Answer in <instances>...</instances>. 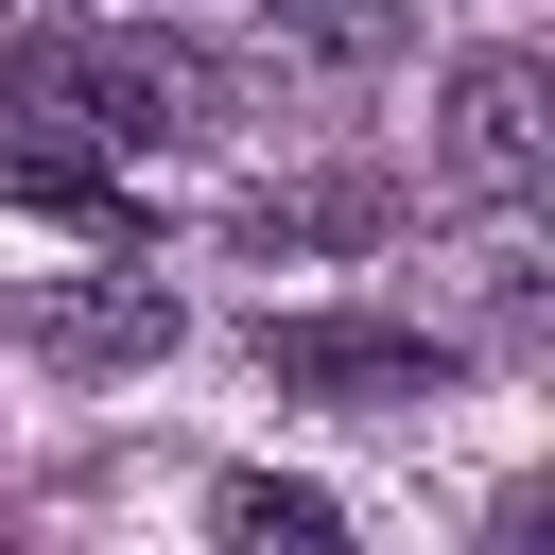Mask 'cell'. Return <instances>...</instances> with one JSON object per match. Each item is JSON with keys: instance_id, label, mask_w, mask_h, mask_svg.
<instances>
[{"instance_id": "cell-5", "label": "cell", "mask_w": 555, "mask_h": 555, "mask_svg": "<svg viewBox=\"0 0 555 555\" xmlns=\"http://www.w3.org/2000/svg\"><path fill=\"white\" fill-rule=\"evenodd\" d=\"M0 191L52 208V225H121V156L69 139V121H17V104H0Z\"/></svg>"}, {"instance_id": "cell-6", "label": "cell", "mask_w": 555, "mask_h": 555, "mask_svg": "<svg viewBox=\"0 0 555 555\" xmlns=\"http://www.w3.org/2000/svg\"><path fill=\"white\" fill-rule=\"evenodd\" d=\"M208 538H225V555H330L347 520H330V486H278V468H225V486H208Z\"/></svg>"}, {"instance_id": "cell-1", "label": "cell", "mask_w": 555, "mask_h": 555, "mask_svg": "<svg viewBox=\"0 0 555 555\" xmlns=\"http://www.w3.org/2000/svg\"><path fill=\"white\" fill-rule=\"evenodd\" d=\"M0 104H17V121H69V139H191L225 87H208V52L104 35V17L69 0V17H0Z\"/></svg>"}, {"instance_id": "cell-9", "label": "cell", "mask_w": 555, "mask_h": 555, "mask_svg": "<svg viewBox=\"0 0 555 555\" xmlns=\"http://www.w3.org/2000/svg\"><path fill=\"white\" fill-rule=\"evenodd\" d=\"M0 17H69V0H0Z\"/></svg>"}, {"instance_id": "cell-3", "label": "cell", "mask_w": 555, "mask_h": 555, "mask_svg": "<svg viewBox=\"0 0 555 555\" xmlns=\"http://www.w3.org/2000/svg\"><path fill=\"white\" fill-rule=\"evenodd\" d=\"M260 364H278L295 399H434V382H468L451 330H364V312H278Z\"/></svg>"}, {"instance_id": "cell-4", "label": "cell", "mask_w": 555, "mask_h": 555, "mask_svg": "<svg viewBox=\"0 0 555 555\" xmlns=\"http://www.w3.org/2000/svg\"><path fill=\"white\" fill-rule=\"evenodd\" d=\"M17 347L69 364V382H139L173 347V295L156 278H17Z\"/></svg>"}, {"instance_id": "cell-2", "label": "cell", "mask_w": 555, "mask_h": 555, "mask_svg": "<svg viewBox=\"0 0 555 555\" xmlns=\"http://www.w3.org/2000/svg\"><path fill=\"white\" fill-rule=\"evenodd\" d=\"M538 173H555V69L538 52H451V87H434V191L520 208Z\"/></svg>"}, {"instance_id": "cell-7", "label": "cell", "mask_w": 555, "mask_h": 555, "mask_svg": "<svg viewBox=\"0 0 555 555\" xmlns=\"http://www.w3.org/2000/svg\"><path fill=\"white\" fill-rule=\"evenodd\" d=\"M399 208L382 191H278V208H243V260H312V243H382Z\"/></svg>"}, {"instance_id": "cell-8", "label": "cell", "mask_w": 555, "mask_h": 555, "mask_svg": "<svg viewBox=\"0 0 555 555\" xmlns=\"http://www.w3.org/2000/svg\"><path fill=\"white\" fill-rule=\"evenodd\" d=\"M260 17H278L295 52H330V69H382V52H399V0H260Z\"/></svg>"}]
</instances>
